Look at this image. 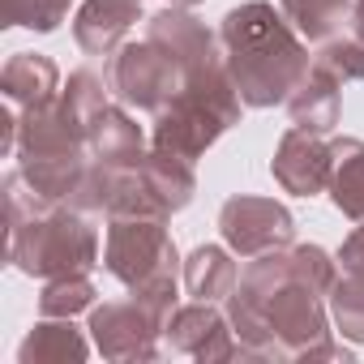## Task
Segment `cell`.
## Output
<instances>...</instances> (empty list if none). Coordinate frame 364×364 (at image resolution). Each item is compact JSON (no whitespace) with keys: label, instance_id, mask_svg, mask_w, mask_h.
Wrapping results in <instances>:
<instances>
[{"label":"cell","instance_id":"1","mask_svg":"<svg viewBox=\"0 0 364 364\" xmlns=\"http://www.w3.org/2000/svg\"><path fill=\"white\" fill-rule=\"evenodd\" d=\"M219 43L245 107L287 103V95L313 69L309 48L300 43V31L283 14H274V5H266V0L236 5L219 26Z\"/></svg>","mask_w":364,"mask_h":364},{"label":"cell","instance_id":"2","mask_svg":"<svg viewBox=\"0 0 364 364\" xmlns=\"http://www.w3.org/2000/svg\"><path fill=\"white\" fill-rule=\"evenodd\" d=\"M232 300H240L245 309H253L266 321L283 360H347V347H338L330 338V317H326L321 291H313L309 283H300L291 274L287 253H279V249L257 253L245 266Z\"/></svg>","mask_w":364,"mask_h":364},{"label":"cell","instance_id":"3","mask_svg":"<svg viewBox=\"0 0 364 364\" xmlns=\"http://www.w3.org/2000/svg\"><path fill=\"white\" fill-rule=\"evenodd\" d=\"M240 95L236 82L223 65V56H215L210 65L185 73V86L171 95V103H163L154 112V129H150V150L176 154L198 163L232 124H240Z\"/></svg>","mask_w":364,"mask_h":364},{"label":"cell","instance_id":"4","mask_svg":"<svg viewBox=\"0 0 364 364\" xmlns=\"http://www.w3.org/2000/svg\"><path fill=\"white\" fill-rule=\"evenodd\" d=\"M167 219H112L103 266L112 279H120L133 300H141L159 326L176 313V245L163 228Z\"/></svg>","mask_w":364,"mask_h":364},{"label":"cell","instance_id":"5","mask_svg":"<svg viewBox=\"0 0 364 364\" xmlns=\"http://www.w3.org/2000/svg\"><path fill=\"white\" fill-rule=\"evenodd\" d=\"M9 262L31 279L86 274L99 262V232L90 228V215L73 206H52L9 228Z\"/></svg>","mask_w":364,"mask_h":364},{"label":"cell","instance_id":"6","mask_svg":"<svg viewBox=\"0 0 364 364\" xmlns=\"http://www.w3.org/2000/svg\"><path fill=\"white\" fill-rule=\"evenodd\" d=\"M107 86L124 107L159 112L163 103H171V95L180 86H185V65L167 48H159L154 39L120 43L107 60Z\"/></svg>","mask_w":364,"mask_h":364},{"label":"cell","instance_id":"7","mask_svg":"<svg viewBox=\"0 0 364 364\" xmlns=\"http://www.w3.org/2000/svg\"><path fill=\"white\" fill-rule=\"evenodd\" d=\"M219 232H223V240H228L232 253L257 257V253H270V249H287L296 240V219L274 198H249V193H240V198L223 202Z\"/></svg>","mask_w":364,"mask_h":364},{"label":"cell","instance_id":"8","mask_svg":"<svg viewBox=\"0 0 364 364\" xmlns=\"http://www.w3.org/2000/svg\"><path fill=\"white\" fill-rule=\"evenodd\" d=\"M90 338L103 351V360L129 364V360H154L163 347V326L159 317L141 304V300H107L99 309H90Z\"/></svg>","mask_w":364,"mask_h":364},{"label":"cell","instance_id":"9","mask_svg":"<svg viewBox=\"0 0 364 364\" xmlns=\"http://www.w3.org/2000/svg\"><path fill=\"white\" fill-rule=\"evenodd\" d=\"M163 351L193 355L202 364H219V360L240 355V343L232 334V321L210 300H193L185 309H176L171 321L163 326Z\"/></svg>","mask_w":364,"mask_h":364},{"label":"cell","instance_id":"10","mask_svg":"<svg viewBox=\"0 0 364 364\" xmlns=\"http://www.w3.org/2000/svg\"><path fill=\"white\" fill-rule=\"evenodd\" d=\"M270 171L274 180L296 193V198H317L321 189H330V176H334V150L321 141V133H309V129H287L274 159H270Z\"/></svg>","mask_w":364,"mask_h":364},{"label":"cell","instance_id":"11","mask_svg":"<svg viewBox=\"0 0 364 364\" xmlns=\"http://www.w3.org/2000/svg\"><path fill=\"white\" fill-rule=\"evenodd\" d=\"M86 150H90V129L69 112L60 95L43 107L22 112L18 159H52V154H86Z\"/></svg>","mask_w":364,"mask_h":364},{"label":"cell","instance_id":"12","mask_svg":"<svg viewBox=\"0 0 364 364\" xmlns=\"http://www.w3.org/2000/svg\"><path fill=\"white\" fill-rule=\"evenodd\" d=\"M146 39H154L159 48H167L180 65H185V73H193V69H202V65H210V60L219 56L215 35H210L189 9H180V5L159 9V14L146 22Z\"/></svg>","mask_w":364,"mask_h":364},{"label":"cell","instance_id":"13","mask_svg":"<svg viewBox=\"0 0 364 364\" xmlns=\"http://www.w3.org/2000/svg\"><path fill=\"white\" fill-rule=\"evenodd\" d=\"M137 18L141 0H86L73 18V39L86 56H112Z\"/></svg>","mask_w":364,"mask_h":364},{"label":"cell","instance_id":"14","mask_svg":"<svg viewBox=\"0 0 364 364\" xmlns=\"http://www.w3.org/2000/svg\"><path fill=\"white\" fill-rule=\"evenodd\" d=\"M90 159L103 167H137L146 159V137L141 124L124 107H103L99 120L90 124Z\"/></svg>","mask_w":364,"mask_h":364},{"label":"cell","instance_id":"15","mask_svg":"<svg viewBox=\"0 0 364 364\" xmlns=\"http://www.w3.org/2000/svg\"><path fill=\"white\" fill-rule=\"evenodd\" d=\"M338 77H330L326 69H309L304 77H300V86L287 95V116H291V124L296 129H309V133H330L334 124H338V112H343V103H338Z\"/></svg>","mask_w":364,"mask_h":364},{"label":"cell","instance_id":"16","mask_svg":"<svg viewBox=\"0 0 364 364\" xmlns=\"http://www.w3.org/2000/svg\"><path fill=\"white\" fill-rule=\"evenodd\" d=\"M0 90H5V99L14 107H22V112L43 107L60 90V69L39 52H18V56H9L5 73H0Z\"/></svg>","mask_w":364,"mask_h":364},{"label":"cell","instance_id":"17","mask_svg":"<svg viewBox=\"0 0 364 364\" xmlns=\"http://www.w3.org/2000/svg\"><path fill=\"white\" fill-rule=\"evenodd\" d=\"M141 180L154 198V206L163 215H176L185 210L198 193V176H193V163L189 159H176V154H163V150H150L141 159Z\"/></svg>","mask_w":364,"mask_h":364},{"label":"cell","instance_id":"18","mask_svg":"<svg viewBox=\"0 0 364 364\" xmlns=\"http://www.w3.org/2000/svg\"><path fill=\"white\" fill-rule=\"evenodd\" d=\"M86 351V334L73 326V317H48L22 338L18 364H82Z\"/></svg>","mask_w":364,"mask_h":364},{"label":"cell","instance_id":"19","mask_svg":"<svg viewBox=\"0 0 364 364\" xmlns=\"http://www.w3.org/2000/svg\"><path fill=\"white\" fill-rule=\"evenodd\" d=\"M236 283H240V270H236V262H232V253L223 245H198L189 253V262H185V287H189L193 300L219 304V300H228L236 291Z\"/></svg>","mask_w":364,"mask_h":364},{"label":"cell","instance_id":"20","mask_svg":"<svg viewBox=\"0 0 364 364\" xmlns=\"http://www.w3.org/2000/svg\"><path fill=\"white\" fill-rule=\"evenodd\" d=\"M330 150H334L330 198L351 223H364V141L360 137H334Z\"/></svg>","mask_w":364,"mask_h":364},{"label":"cell","instance_id":"21","mask_svg":"<svg viewBox=\"0 0 364 364\" xmlns=\"http://www.w3.org/2000/svg\"><path fill=\"white\" fill-rule=\"evenodd\" d=\"M283 18L309 39V43H326L338 35V26L351 18V0H279Z\"/></svg>","mask_w":364,"mask_h":364},{"label":"cell","instance_id":"22","mask_svg":"<svg viewBox=\"0 0 364 364\" xmlns=\"http://www.w3.org/2000/svg\"><path fill=\"white\" fill-rule=\"evenodd\" d=\"M90 304H95V283L86 274L48 279V287L39 291V313L43 317H73V313H82Z\"/></svg>","mask_w":364,"mask_h":364},{"label":"cell","instance_id":"23","mask_svg":"<svg viewBox=\"0 0 364 364\" xmlns=\"http://www.w3.org/2000/svg\"><path fill=\"white\" fill-rule=\"evenodd\" d=\"M330 317L347 343H364V279H334L330 287Z\"/></svg>","mask_w":364,"mask_h":364},{"label":"cell","instance_id":"24","mask_svg":"<svg viewBox=\"0 0 364 364\" xmlns=\"http://www.w3.org/2000/svg\"><path fill=\"white\" fill-rule=\"evenodd\" d=\"M313 65L326 69L338 82H364V43L355 35H343V39L334 35V39H326L317 48V60Z\"/></svg>","mask_w":364,"mask_h":364},{"label":"cell","instance_id":"25","mask_svg":"<svg viewBox=\"0 0 364 364\" xmlns=\"http://www.w3.org/2000/svg\"><path fill=\"white\" fill-rule=\"evenodd\" d=\"M107 90H112V86H103L90 69H77V73H69V86L60 90V99H65L69 112L90 129V124L99 120V112L107 107Z\"/></svg>","mask_w":364,"mask_h":364},{"label":"cell","instance_id":"26","mask_svg":"<svg viewBox=\"0 0 364 364\" xmlns=\"http://www.w3.org/2000/svg\"><path fill=\"white\" fill-rule=\"evenodd\" d=\"M287 262H291V274L300 279V283H309L313 291H321V296H330V287H334V266L338 262H330V253L326 249H317V245H296L291 253H287Z\"/></svg>","mask_w":364,"mask_h":364},{"label":"cell","instance_id":"27","mask_svg":"<svg viewBox=\"0 0 364 364\" xmlns=\"http://www.w3.org/2000/svg\"><path fill=\"white\" fill-rule=\"evenodd\" d=\"M73 0H9V26H26V31H56L65 22Z\"/></svg>","mask_w":364,"mask_h":364},{"label":"cell","instance_id":"28","mask_svg":"<svg viewBox=\"0 0 364 364\" xmlns=\"http://www.w3.org/2000/svg\"><path fill=\"white\" fill-rule=\"evenodd\" d=\"M338 266H343V274L364 279V223L343 240V249H338Z\"/></svg>","mask_w":364,"mask_h":364},{"label":"cell","instance_id":"29","mask_svg":"<svg viewBox=\"0 0 364 364\" xmlns=\"http://www.w3.org/2000/svg\"><path fill=\"white\" fill-rule=\"evenodd\" d=\"M351 35L364 43V0H351Z\"/></svg>","mask_w":364,"mask_h":364},{"label":"cell","instance_id":"30","mask_svg":"<svg viewBox=\"0 0 364 364\" xmlns=\"http://www.w3.org/2000/svg\"><path fill=\"white\" fill-rule=\"evenodd\" d=\"M171 5H180V9H193V5H202V0H171Z\"/></svg>","mask_w":364,"mask_h":364}]
</instances>
